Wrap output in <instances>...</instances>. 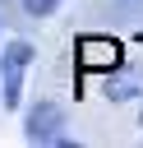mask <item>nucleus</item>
Returning <instances> with one entry per match:
<instances>
[{"label":"nucleus","instance_id":"4","mask_svg":"<svg viewBox=\"0 0 143 148\" xmlns=\"http://www.w3.org/2000/svg\"><path fill=\"white\" fill-rule=\"evenodd\" d=\"M134 92H138V79H134V74H120V79L106 83V97H111V102H125V97H134Z\"/></svg>","mask_w":143,"mask_h":148},{"label":"nucleus","instance_id":"5","mask_svg":"<svg viewBox=\"0 0 143 148\" xmlns=\"http://www.w3.org/2000/svg\"><path fill=\"white\" fill-rule=\"evenodd\" d=\"M55 9H60V0H23V14H32V18H46Z\"/></svg>","mask_w":143,"mask_h":148},{"label":"nucleus","instance_id":"1","mask_svg":"<svg viewBox=\"0 0 143 148\" xmlns=\"http://www.w3.org/2000/svg\"><path fill=\"white\" fill-rule=\"evenodd\" d=\"M32 65V46L28 42H9L5 46V60H0V92H5V106H18L23 97V69Z\"/></svg>","mask_w":143,"mask_h":148},{"label":"nucleus","instance_id":"6","mask_svg":"<svg viewBox=\"0 0 143 148\" xmlns=\"http://www.w3.org/2000/svg\"><path fill=\"white\" fill-rule=\"evenodd\" d=\"M138 42H143V32H138Z\"/></svg>","mask_w":143,"mask_h":148},{"label":"nucleus","instance_id":"3","mask_svg":"<svg viewBox=\"0 0 143 148\" xmlns=\"http://www.w3.org/2000/svg\"><path fill=\"white\" fill-rule=\"evenodd\" d=\"M32 143H65L60 139V106L55 102H37L28 111V130H23Z\"/></svg>","mask_w":143,"mask_h":148},{"label":"nucleus","instance_id":"2","mask_svg":"<svg viewBox=\"0 0 143 148\" xmlns=\"http://www.w3.org/2000/svg\"><path fill=\"white\" fill-rule=\"evenodd\" d=\"M125 46L115 37H78V65L83 69H120Z\"/></svg>","mask_w":143,"mask_h":148}]
</instances>
